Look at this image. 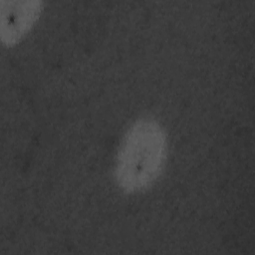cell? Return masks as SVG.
<instances>
[{
    "label": "cell",
    "mask_w": 255,
    "mask_h": 255,
    "mask_svg": "<svg viewBox=\"0 0 255 255\" xmlns=\"http://www.w3.org/2000/svg\"><path fill=\"white\" fill-rule=\"evenodd\" d=\"M168 135L155 119L133 121L124 132L115 156L113 176L126 194H138L152 187L168 159Z\"/></svg>",
    "instance_id": "6da1fadb"
},
{
    "label": "cell",
    "mask_w": 255,
    "mask_h": 255,
    "mask_svg": "<svg viewBox=\"0 0 255 255\" xmlns=\"http://www.w3.org/2000/svg\"><path fill=\"white\" fill-rule=\"evenodd\" d=\"M44 9L39 0L1 1L0 38L10 48L20 43L33 29Z\"/></svg>",
    "instance_id": "7a4b0ae2"
}]
</instances>
